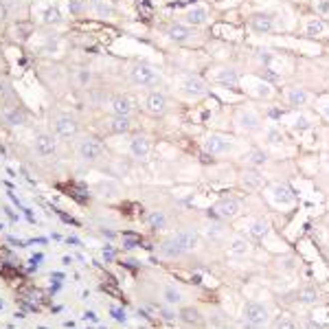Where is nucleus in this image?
I'll use <instances>...</instances> for the list:
<instances>
[{
    "instance_id": "33",
    "label": "nucleus",
    "mask_w": 329,
    "mask_h": 329,
    "mask_svg": "<svg viewBox=\"0 0 329 329\" xmlns=\"http://www.w3.org/2000/svg\"><path fill=\"white\" fill-rule=\"evenodd\" d=\"M182 318H184V321H193V325H200V323H202V318H200V314H197L195 310H184Z\"/></svg>"
},
{
    "instance_id": "27",
    "label": "nucleus",
    "mask_w": 329,
    "mask_h": 329,
    "mask_svg": "<svg viewBox=\"0 0 329 329\" xmlns=\"http://www.w3.org/2000/svg\"><path fill=\"white\" fill-rule=\"evenodd\" d=\"M244 180H246V184H248V186H252V189H257V186L263 184V178H261V173L257 171V169H250V171H246V173H244Z\"/></svg>"
},
{
    "instance_id": "26",
    "label": "nucleus",
    "mask_w": 329,
    "mask_h": 329,
    "mask_svg": "<svg viewBox=\"0 0 329 329\" xmlns=\"http://www.w3.org/2000/svg\"><path fill=\"white\" fill-rule=\"evenodd\" d=\"M268 161V154L263 152V150H252L248 154V164H252V169H257V167H261L263 163Z\"/></svg>"
},
{
    "instance_id": "30",
    "label": "nucleus",
    "mask_w": 329,
    "mask_h": 329,
    "mask_svg": "<svg viewBox=\"0 0 329 329\" xmlns=\"http://www.w3.org/2000/svg\"><path fill=\"white\" fill-rule=\"evenodd\" d=\"M272 95V88L268 84H263V81H259V84L255 86V97H270Z\"/></svg>"
},
{
    "instance_id": "16",
    "label": "nucleus",
    "mask_w": 329,
    "mask_h": 329,
    "mask_svg": "<svg viewBox=\"0 0 329 329\" xmlns=\"http://www.w3.org/2000/svg\"><path fill=\"white\" fill-rule=\"evenodd\" d=\"M215 81L226 84V86H235V84H239V73L233 68H219V70H215Z\"/></svg>"
},
{
    "instance_id": "18",
    "label": "nucleus",
    "mask_w": 329,
    "mask_h": 329,
    "mask_svg": "<svg viewBox=\"0 0 329 329\" xmlns=\"http://www.w3.org/2000/svg\"><path fill=\"white\" fill-rule=\"evenodd\" d=\"M288 101H290V106L301 108L310 101V95H307V90H303V88H292V90H288Z\"/></svg>"
},
{
    "instance_id": "31",
    "label": "nucleus",
    "mask_w": 329,
    "mask_h": 329,
    "mask_svg": "<svg viewBox=\"0 0 329 329\" xmlns=\"http://www.w3.org/2000/svg\"><path fill=\"white\" fill-rule=\"evenodd\" d=\"M299 299L303 301V303H314V301H316V292L312 288H305V290H301Z\"/></svg>"
},
{
    "instance_id": "4",
    "label": "nucleus",
    "mask_w": 329,
    "mask_h": 329,
    "mask_svg": "<svg viewBox=\"0 0 329 329\" xmlns=\"http://www.w3.org/2000/svg\"><path fill=\"white\" fill-rule=\"evenodd\" d=\"M268 307L263 303H248L244 307V318L246 323H250V325H257V327H263L268 323Z\"/></svg>"
},
{
    "instance_id": "38",
    "label": "nucleus",
    "mask_w": 329,
    "mask_h": 329,
    "mask_svg": "<svg viewBox=\"0 0 329 329\" xmlns=\"http://www.w3.org/2000/svg\"><path fill=\"white\" fill-rule=\"evenodd\" d=\"M266 136H268V143H281V132H279L277 128H270Z\"/></svg>"
},
{
    "instance_id": "12",
    "label": "nucleus",
    "mask_w": 329,
    "mask_h": 329,
    "mask_svg": "<svg viewBox=\"0 0 329 329\" xmlns=\"http://www.w3.org/2000/svg\"><path fill=\"white\" fill-rule=\"evenodd\" d=\"M215 213L219 217H235L239 213V200H235V197H226V200L217 202Z\"/></svg>"
},
{
    "instance_id": "36",
    "label": "nucleus",
    "mask_w": 329,
    "mask_h": 329,
    "mask_svg": "<svg viewBox=\"0 0 329 329\" xmlns=\"http://www.w3.org/2000/svg\"><path fill=\"white\" fill-rule=\"evenodd\" d=\"M150 222H152L154 228H163V226H164V215H163V213H152V215H150Z\"/></svg>"
},
{
    "instance_id": "1",
    "label": "nucleus",
    "mask_w": 329,
    "mask_h": 329,
    "mask_svg": "<svg viewBox=\"0 0 329 329\" xmlns=\"http://www.w3.org/2000/svg\"><path fill=\"white\" fill-rule=\"evenodd\" d=\"M200 246V235L197 233H189V230H182L171 239H164L161 244V252L164 257H180L184 252H191Z\"/></svg>"
},
{
    "instance_id": "39",
    "label": "nucleus",
    "mask_w": 329,
    "mask_h": 329,
    "mask_svg": "<svg viewBox=\"0 0 329 329\" xmlns=\"http://www.w3.org/2000/svg\"><path fill=\"white\" fill-rule=\"evenodd\" d=\"M277 329H296V325H294L292 321H281V323L277 325Z\"/></svg>"
},
{
    "instance_id": "37",
    "label": "nucleus",
    "mask_w": 329,
    "mask_h": 329,
    "mask_svg": "<svg viewBox=\"0 0 329 329\" xmlns=\"http://www.w3.org/2000/svg\"><path fill=\"white\" fill-rule=\"evenodd\" d=\"M44 20H48V22H55V20H59V11L55 9V7H48L46 11H44Z\"/></svg>"
},
{
    "instance_id": "10",
    "label": "nucleus",
    "mask_w": 329,
    "mask_h": 329,
    "mask_svg": "<svg viewBox=\"0 0 329 329\" xmlns=\"http://www.w3.org/2000/svg\"><path fill=\"white\" fill-rule=\"evenodd\" d=\"M150 152H152V141L147 139V136H136V139H132L130 154L134 158H145V156H150Z\"/></svg>"
},
{
    "instance_id": "34",
    "label": "nucleus",
    "mask_w": 329,
    "mask_h": 329,
    "mask_svg": "<svg viewBox=\"0 0 329 329\" xmlns=\"http://www.w3.org/2000/svg\"><path fill=\"white\" fill-rule=\"evenodd\" d=\"M11 97V86L9 81H4L2 77H0V101H4V99Z\"/></svg>"
},
{
    "instance_id": "13",
    "label": "nucleus",
    "mask_w": 329,
    "mask_h": 329,
    "mask_svg": "<svg viewBox=\"0 0 329 329\" xmlns=\"http://www.w3.org/2000/svg\"><path fill=\"white\" fill-rule=\"evenodd\" d=\"M272 197H274V204H279V206H292L294 204V193L290 191V186H285V184L274 186Z\"/></svg>"
},
{
    "instance_id": "6",
    "label": "nucleus",
    "mask_w": 329,
    "mask_h": 329,
    "mask_svg": "<svg viewBox=\"0 0 329 329\" xmlns=\"http://www.w3.org/2000/svg\"><path fill=\"white\" fill-rule=\"evenodd\" d=\"M204 150L206 154H213V156H222L233 150V141L226 139V136H219V134H211L204 141Z\"/></svg>"
},
{
    "instance_id": "3",
    "label": "nucleus",
    "mask_w": 329,
    "mask_h": 329,
    "mask_svg": "<svg viewBox=\"0 0 329 329\" xmlns=\"http://www.w3.org/2000/svg\"><path fill=\"white\" fill-rule=\"evenodd\" d=\"M77 154H79L84 161H97V158L103 154V147L97 139L86 136V139H81L79 143H77Z\"/></svg>"
},
{
    "instance_id": "14",
    "label": "nucleus",
    "mask_w": 329,
    "mask_h": 329,
    "mask_svg": "<svg viewBox=\"0 0 329 329\" xmlns=\"http://www.w3.org/2000/svg\"><path fill=\"white\" fill-rule=\"evenodd\" d=\"M250 26L255 31H259V33H270L274 29V22H272L270 15L259 13V15H252V18H250Z\"/></svg>"
},
{
    "instance_id": "11",
    "label": "nucleus",
    "mask_w": 329,
    "mask_h": 329,
    "mask_svg": "<svg viewBox=\"0 0 329 329\" xmlns=\"http://www.w3.org/2000/svg\"><path fill=\"white\" fill-rule=\"evenodd\" d=\"M145 108L150 114H163L167 110V99H164L163 92H152L145 99Z\"/></svg>"
},
{
    "instance_id": "21",
    "label": "nucleus",
    "mask_w": 329,
    "mask_h": 329,
    "mask_svg": "<svg viewBox=\"0 0 329 329\" xmlns=\"http://www.w3.org/2000/svg\"><path fill=\"white\" fill-rule=\"evenodd\" d=\"M167 33L173 42H184V40H189V35H191V31L186 29L184 24H171L167 29Z\"/></svg>"
},
{
    "instance_id": "9",
    "label": "nucleus",
    "mask_w": 329,
    "mask_h": 329,
    "mask_svg": "<svg viewBox=\"0 0 329 329\" xmlns=\"http://www.w3.org/2000/svg\"><path fill=\"white\" fill-rule=\"evenodd\" d=\"M132 101L125 95H114L110 99V112L114 114V117H130L132 114Z\"/></svg>"
},
{
    "instance_id": "25",
    "label": "nucleus",
    "mask_w": 329,
    "mask_h": 329,
    "mask_svg": "<svg viewBox=\"0 0 329 329\" xmlns=\"http://www.w3.org/2000/svg\"><path fill=\"white\" fill-rule=\"evenodd\" d=\"M305 31H307V35H312V37H321L327 33V24L323 20H310L305 26Z\"/></svg>"
},
{
    "instance_id": "43",
    "label": "nucleus",
    "mask_w": 329,
    "mask_h": 329,
    "mask_svg": "<svg viewBox=\"0 0 329 329\" xmlns=\"http://www.w3.org/2000/svg\"><path fill=\"white\" fill-rule=\"evenodd\" d=\"M244 329H259L257 325H250V323H244Z\"/></svg>"
},
{
    "instance_id": "28",
    "label": "nucleus",
    "mask_w": 329,
    "mask_h": 329,
    "mask_svg": "<svg viewBox=\"0 0 329 329\" xmlns=\"http://www.w3.org/2000/svg\"><path fill=\"white\" fill-rule=\"evenodd\" d=\"M292 128H294V132H307V130H312V121L307 119L305 114H299V117L294 119Z\"/></svg>"
},
{
    "instance_id": "17",
    "label": "nucleus",
    "mask_w": 329,
    "mask_h": 329,
    "mask_svg": "<svg viewBox=\"0 0 329 329\" xmlns=\"http://www.w3.org/2000/svg\"><path fill=\"white\" fill-rule=\"evenodd\" d=\"M268 230H270L268 219H255V222L248 226V235H250L252 239H263L268 235Z\"/></svg>"
},
{
    "instance_id": "20",
    "label": "nucleus",
    "mask_w": 329,
    "mask_h": 329,
    "mask_svg": "<svg viewBox=\"0 0 329 329\" xmlns=\"http://www.w3.org/2000/svg\"><path fill=\"white\" fill-rule=\"evenodd\" d=\"M163 299L167 305H180L182 303V292H180L178 288H173V285H167V288L163 290Z\"/></svg>"
},
{
    "instance_id": "7",
    "label": "nucleus",
    "mask_w": 329,
    "mask_h": 329,
    "mask_svg": "<svg viewBox=\"0 0 329 329\" xmlns=\"http://www.w3.org/2000/svg\"><path fill=\"white\" fill-rule=\"evenodd\" d=\"M53 130L59 139H73L79 132V125H77V121L73 117H57L53 123Z\"/></svg>"
},
{
    "instance_id": "35",
    "label": "nucleus",
    "mask_w": 329,
    "mask_h": 329,
    "mask_svg": "<svg viewBox=\"0 0 329 329\" xmlns=\"http://www.w3.org/2000/svg\"><path fill=\"white\" fill-rule=\"evenodd\" d=\"M316 11L323 18H329V0H316Z\"/></svg>"
},
{
    "instance_id": "2",
    "label": "nucleus",
    "mask_w": 329,
    "mask_h": 329,
    "mask_svg": "<svg viewBox=\"0 0 329 329\" xmlns=\"http://www.w3.org/2000/svg\"><path fill=\"white\" fill-rule=\"evenodd\" d=\"M130 81L136 86H143V88H152V86L161 84V73L147 64H134L130 70Z\"/></svg>"
},
{
    "instance_id": "15",
    "label": "nucleus",
    "mask_w": 329,
    "mask_h": 329,
    "mask_svg": "<svg viewBox=\"0 0 329 329\" xmlns=\"http://www.w3.org/2000/svg\"><path fill=\"white\" fill-rule=\"evenodd\" d=\"M2 121L7 125H20L26 121V112L22 108H9L2 112Z\"/></svg>"
},
{
    "instance_id": "44",
    "label": "nucleus",
    "mask_w": 329,
    "mask_h": 329,
    "mask_svg": "<svg viewBox=\"0 0 329 329\" xmlns=\"http://www.w3.org/2000/svg\"><path fill=\"white\" fill-rule=\"evenodd\" d=\"M4 18V9H2V4H0V20Z\"/></svg>"
},
{
    "instance_id": "19",
    "label": "nucleus",
    "mask_w": 329,
    "mask_h": 329,
    "mask_svg": "<svg viewBox=\"0 0 329 329\" xmlns=\"http://www.w3.org/2000/svg\"><path fill=\"white\" fill-rule=\"evenodd\" d=\"M206 15H208L206 7L197 4V7H193V9H189V11H186V22H189V24H195V26H197V24H204Z\"/></svg>"
},
{
    "instance_id": "23",
    "label": "nucleus",
    "mask_w": 329,
    "mask_h": 329,
    "mask_svg": "<svg viewBox=\"0 0 329 329\" xmlns=\"http://www.w3.org/2000/svg\"><path fill=\"white\" fill-rule=\"evenodd\" d=\"M108 128L112 132H117V134H123V132H128L132 128L130 123V117H112L108 123Z\"/></svg>"
},
{
    "instance_id": "5",
    "label": "nucleus",
    "mask_w": 329,
    "mask_h": 329,
    "mask_svg": "<svg viewBox=\"0 0 329 329\" xmlns=\"http://www.w3.org/2000/svg\"><path fill=\"white\" fill-rule=\"evenodd\" d=\"M180 92H182L184 97H202L206 92V84L200 79V77L195 75H186L182 77V81H180Z\"/></svg>"
},
{
    "instance_id": "29",
    "label": "nucleus",
    "mask_w": 329,
    "mask_h": 329,
    "mask_svg": "<svg viewBox=\"0 0 329 329\" xmlns=\"http://www.w3.org/2000/svg\"><path fill=\"white\" fill-rule=\"evenodd\" d=\"M92 81V73L88 68H81V70H77V84L79 86H88Z\"/></svg>"
},
{
    "instance_id": "42",
    "label": "nucleus",
    "mask_w": 329,
    "mask_h": 329,
    "mask_svg": "<svg viewBox=\"0 0 329 329\" xmlns=\"http://www.w3.org/2000/svg\"><path fill=\"white\" fill-rule=\"evenodd\" d=\"M323 114H325V117L329 119V103H325V106H323Z\"/></svg>"
},
{
    "instance_id": "22",
    "label": "nucleus",
    "mask_w": 329,
    "mask_h": 329,
    "mask_svg": "<svg viewBox=\"0 0 329 329\" xmlns=\"http://www.w3.org/2000/svg\"><path fill=\"white\" fill-rule=\"evenodd\" d=\"M228 252L233 257H246V255H248V241L241 239V237H235L233 241H230V246H228Z\"/></svg>"
},
{
    "instance_id": "8",
    "label": "nucleus",
    "mask_w": 329,
    "mask_h": 329,
    "mask_svg": "<svg viewBox=\"0 0 329 329\" xmlns=\"http://www.w3.org/2000/svg\"><path fill=\"white\" fill-rule=\"evenodd\" d=\"M33 150L40 156H53L55 150H57V141H55L53 134H37L35 141H33Z\"/></svg>"
},
{
    "instance_id": "40",
    "label": "nucleus",
    "mask_w": 329,
    "mask_h": 329,
    "mask_svg": "<svg viewBox=\"0 0 329 329\" xmlns=\"http://www.w3.org/2000/svg\"><path fill=\"white\" fill-rule=\"evenodd\" d=\"M281 114H283V112H281V110H277V108H272V110H270V114H268V117H270V119H281Z\"/></svg>"
},
{
    "instance_id": "41",
    "label": "nucleus",
    "mask_w": 329,
    "mask_h": 329,
    "mask_svg": "<svg viewBox=\"0 0 329 329\" xmlns=\"http://www.w3.org/2000/svg\"><path fill=\"white\" fill-rule=\"evenodd\" d=\"M261 57H263V64H270L272 62V55L270 53H261Z\"/></svg>"
},
{
    "instance_id": "32",
    "label": "nucleus",
    "mask_w": 329,
    "mask_h": 329,
    "mask_svg": "<svg viewBox=\"0 0 329 329\" xmlns=\"http://www.w3.org/2000/svg\"><path fill=\"white\" fill-rule=\"evenodd\" d=\"M206 235H208V239H222L224 228H222V226H217V224H213V226H208Z\"/></svg>"
},
{
    "instance_id": "24",
    "label": "nucleus",
    "mask_w": 329,
    "mask_h": 329,
    "mask_svg": "<svg viewBox=\"0 0 329 329\" xmlns=\"http://www.w3.org/2000/svg\"><path fill=\"white\" fill-rule=\"evenodd\" d=\"M257 123H259V119H257V114L252 112V110H244V112L239 114V125H241V130H255Z\"/></svg>"
}]
</instances>
